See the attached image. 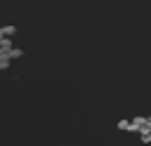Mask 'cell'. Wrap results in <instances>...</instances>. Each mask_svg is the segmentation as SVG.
I'll list each match as a JSON object with an SVG mask.
<instances>
[{
    "label": "cell",
    "instance_id": "4",
    "mask_svg": "<svg viewBox=\"0 0 151 146\" xmlns=\"http://www.w3.org/2000/svg\"><path fill=\"white\" fill-rule=\"evenodd\" d=\"M142 137V144H151V132H146V134H139Z\"/></svg>",
    "mask_w": 151,
    "mask_h": 146
},
{
    "label": "cell",
    "instance_id": "3",
    "mask_svg": "<svg viewBox=\"0 0 151 146\" xmlns=\"http://www.w3.org/2000/svg\"><path fill=\"white\" fill-rule=\"evenodd\" d=\"M118 130H123V132H130V120H120V122H118Z\"/></svg>",
    "mask_w": 151,
    "mask_h": 146
},
{
    "label": "cell",
    "instance_id": "2",
    "mask_svg": "<svg viewBox=\"0 0 151 146\" xmlns=\"http://www.w3.org/2000/svg\"><path fill=\"white\" fill-rule=\"evenodd\" d=\"M21 54H24V49H19V47H14V49H12V54H9V61H12V59H19Z\"/></svg>",
    "mask_w": 151,
    "mask_h": 146
},
{
    "label": "cell",
    "instance_id": "6",
    "mask_svg": "<svg viewBox=\"0 0 151 146\" xmlns=\"http://www.w3.org/2000/svg\"><path fill=\"white\" fill-rule=\"evenodd\" d=\"M146 125H149V127H151V115H146Z\"/></svg>",
    "mask_w": 151,
    "mask_h": 146
},
{
    "label": "cell",
    "instance_id": "1",
    "mask_svg": "<svg viewBox=\"0 0 151 146\" xmlns=\"http://www.w3.org/2000/svg\"><path fill=\"white\" fill-rule=\"evenodd\" d=\"M14 33H17V26H2V28H0V35H2V38H7V40H9Z\"/></svg>",
    "mask_w": 151,
    "mask_h": 146
},
{
    "label": "cell",
    "instance_id": "7",
    "mask_svg": "<svg viewBox=\"0 0 151 146\" xmlns=\"http://www.w3.org/2000/svg\"><path fill=\"white\" fill-rule=\"evenodd\" d=\"M2 40H5V38H2V35H0V45H2Z\"/></svg>",
    "mask_w": 151,
    "mask_h": 146
},
{
    "label": "cell",
    "instance_id": "5",
    "mask_svg": "<svg viewBox=\"0 0 151 146\" xmlns=\"http://www.w3.org/2000/svg\"><path fill=\"white\" fill-rule=\"evenodd\" d=\"M5 68H9V59H0V71H5Z\"/></svg>",
    "mask_w": 151,
    "mask_h": 146
}]
</instances>
